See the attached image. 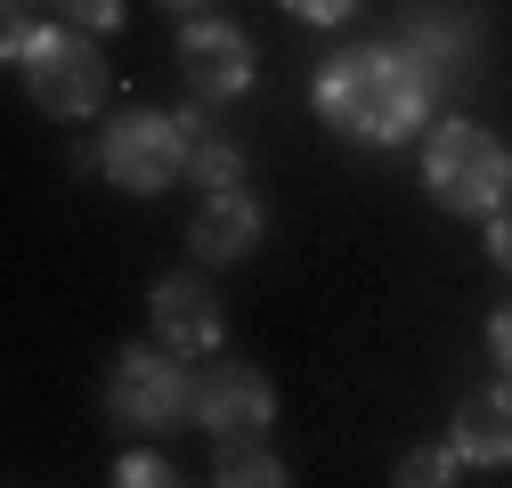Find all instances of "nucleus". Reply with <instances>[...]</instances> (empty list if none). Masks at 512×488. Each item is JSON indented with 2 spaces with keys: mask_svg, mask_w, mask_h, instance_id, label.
<instances>
[{
  "mask_svg": "<svg viewBox=\"0 0 512 488\" xmlns=\"http://www.w3.org/2000/svg\"><path fill=\"white\" fill-rule=\"evenodd\" d=\"M147 318H155V342H171L179 358H204L220 342V301L204 277H163L155 301H147Z\"/></svg>",
  "mask_w": 512,
  "mask_h": 488,
  "instance_id": "6e6552de",
  "label": "nucleus"
},
{
  "mask_svg": "<svg viewBox=\"0 0 512 488\" xmlns=\"http://www.w3.org/2000/svg\"><path fill=\"white\" fill-rule=\"evenodd\" d=\"M488 261H496V269H512V196L488 212Z\"/></svg>",
  "mask_w": 512,
  "mask_h": 488,
  "instance_id": "f3484780",
  "label": "nucleus"
},
{
  "mask_svg": "<svg viewBox=\"0 0 512 488\" xmlns=\"http://www.w3.org/2000/svg\"><path fill=\"white\" fill-rule=\"evenodd\" d=\"M456 448H464V464H512V375L488 383L480 399H464Z\"/></svg>",
  "mask_w": 512,
  "mask_h": 488,
  "instance_id": "9d476101",
  "label": "nucleus"
},
{
  "mask_svg": "<svg viewBox=\"0 0 512 488\" xmlns=\"http://www.w3.org/2000/svg\"><path fill=\"white\" fill-rule=\"evenodd\" d=\"M252 244H261V204H252L244 188H212L204 212L187 220V253L212 261V269H220V261H244Z\"/></svg>",
  "mask_w": 512,
  "mask_h": 488,
  "instance_id": "1a4fd4ad",
  "label": "nucleus"
},
{
  "mask_svg": "<svg viewBox=\"0 0 512 488\" xmlns=\"http://www.w3.org/2000/svg\"><path fill=\"white\" fill-rule=\"evenodd\" d=\"M179 66L204 98H244L252 90V41L236 25H220V17H196L179 33Z\"/></svg>",
  "mask_w": 512,
  "mask_h": 488,
  "instance_id": "0eeeda50",
  "label": "nucleus"
},
{
  "mask_svg": "<svg viewBox=\"0 0 512 488\" xmlns=\"http://www.w3.org/2000/svg\"><path fill=\"white\" fill-rule=\"evenodd\" d=\"M456 464H464V448L447 440V448H415L391 480H399V488H447V480H456Z\"/></svg>",
  "mask_w": 512,
  "mask_h": 488,
  "instance_id": "4468645a",
  "label": "nucleus"
},
{
  "mask_svg": "<svg viewBox=\"0 0 512 488\" xmlns=\"http://www.w3.org/2000/svg\"><path fill=\"white\" fill-rule=\"evenodd\" d=\"M269 415H277V391H269L261 366L220 358V366L196 375V423H204V432H261Z\"/></svg>",
  "mask_w": 512,
  "mask_h": 488,
  "instance_id": "423d86ee",
  "label": "nucleus"
},
{
  "mask_svg": "<svg viewBox=\"0 0 512 488\" xmlns=\"http://www.w3.org/2000/svg\"><path fill=\"white\" fill-rule=\"evenodd\" d=\"M106 391H114V415L139 423V432H163V423L196 415V375H179L171 350H122Z\"/></svg>",
  "mask_w": 512,
  "mask_h": 488,
  "instance_id": "39448f33",
  "label": "nucleus"
},
{
  "mask_svg": "<svg viewBox=\"0 0 512 488\" xmlns=\"http://www.w3.org/2000/svg\"><path fill=\"white\" fill-rule=\"evenodd\" d=\"M163 9H204V0H163Z\"/></svg>",
  "mask_w": 512,
  "mask_h": 488,
  "instance_id": "412c9836",
  "label": "nucleus"
},
{
  "mask_svg": "<svg viewBox=\"0 0 512 488\" xmlns=\"http://www.w3.org/2000/svg\"><path fill=\"white\" fill-rule=\"evenodd\" d=\"M285 9H293L301 25H342V17L358 9V0H285Z\"/></svg>",
  "mask_w": 512,
  "mask_h": 488,
  "instance_id": "a211bd4d",
  "label": "nucleus"
},
{
  "mask_svg": "<svg viewBox=\"0 0 512 488\" xmlns=\"http://www.w3.org/2000/svg\"><path fill=\"white\" fill-rule=\"evenodd\" d=\"M98 171L114 179L122 196H163L171 179H187V131H179V114H155V106L114 114V131L98 139Z\"/></svg>",
  "mask_w": 512,
  "mask_h": 488,
  "instance_id": "20e7f679",
  "label": "nucleus"
},
{
  "mask_svg": "<svg viewBox=\"0 0 512 488\" xmlns=\"http://www.w3.org/2000/svg\"><path fill=\"white\" fill-rule=\"evenodd\" d=\"M187 179H196L204 196H212V188H236V179H244V147L220 139V131H204L196 147H187Z\"/></svg>",
  "mask_w": 512,
  "mask_h": 488,
  "instance_id": "ddd939ff",
  "label": "nucleus"
},
{
  "mask_svg": "<svg viewBox=\"0 0 512 488\" xmlns=\"http://www.w3.org/2000/svg\"><path fill=\"white\" fill-rule=\"evenodd\" d=\"M488 342H496V358H504V375H512V310H496V318H488Z\"/></svg>",
  "mask_w": 512,
  "mask_h": 488,
  "instance_id": "6ab92c4d",
  "label": "nucleus"
},
{
  "mask_svg": "<svg viewBox=\"0 0 512 488\" xmlns=\"http://www.w3.org/2000/svg\"><path fill=\"white\" fill-rule=\"evenodd\" d=\"M399 49L415 57V74H423L431 90H447V82L464 74V57H472V33H464L456 17H415V33H407Z\"/></svg>",
  "mask_w": 512,
  "mask_h": 488,
  "instance_id": "9b49d317",
  "label": "nucleus"
},
{
  "mask_svg": "<svg viewBox=\"0 0 512 488\" xmlns=\"http://www.w3.org/2000/svg\"><path fill=\"white\" fill-rule=\"evenodd\" d=\"M220 488H277L285 480V464L252 440V432H220V472H212Z\"/></svg>",
  "mask_w": 512,
  "mask_h": 488,
  "instance_id": "f8f14e48",
  "label": "nucleus"
},
{
  "mask_svg": "<svg viewBox=\"0 0 512 488\" xmlns=\"http://www.w3.org/2000/svg\"><path fill=\"white\" fill-rule=\"evenodd\" d=\"M25 9H33V0H9V17H25ZM49 9H57V0H49Z\"/></svg>",
  "mask_w": 512,
  "mask_h": 488,
  "instance_id": "aec40b11",
  "label": "nucleus"
},
{
  "mask_svg": "<svg viewBox=\"0 0 512 488\" xmlns=\"http://www.w3.org/2000/svg\"><path fill=\"white\" fill-rule=\"evenodd\" d=\"M423 179H431V196L447 212L488 220L512 196V155H504V139L488 131V122H439V131L423 139Z\"/></svg>",
  "mask_w": 512,
  "mask_h": 488,
  "instance_id": "7ed1b4c3",
  "label": "nucleus"
},
{
  "mask_svg": "<svg viewBox=\"0 0 512 488\" xmlns=\"http://www.w3.org/2000/svg\"><path fill=\"white\" fill-rule=\"evenodd\" d=\"M49 17H74L82 33H114V25H122V0H57Z\"/></svg>",
  "mask_w": 512,
  "mask_h": 488,
  "instance_id": "2eb2a0df",
  "label": "nucleus"
},
{
  "mask_svg": "<svg viewBox=\"0 0 512 488\" xmlns=\"http://www.w3.org/2000/svg\"><path fill=\"white\" fill-rule=\"evenodd\" d=\"M431 106V82L415 74V57L399 41H358V49H334L317 66V114L334 122L342 139H366V147H391L407 139Z\"/></svg>",
  "mask_w": 512,
  "mask_h": 488,
  "instance_id": "f257e3e1",
  "label": "nucleus"
},
{
  "mask_svg": "<svg viewBox=\"0 0 512 488\" xmlns=\"http://www.w3.org/2000/svg\"><path fill=\"white\" fill-rule=\"evenodd\" d=\"M0 49H9V66L25 74V90H33L41 114L82 122V114L106 106V57H98V41H82V33H66V25L9 17V41H0Z\"/></svg>",
  "mask_w": 512,
  "mask_h": 488,
  "instance_id": "f03ea898",
  "label": "nucleus"
},
{
  "mask_svg": "<svg viewBox=\"0 0 512 488\" xmlns=\"http://www.w3.org/2000/svg\"><path fill=\"white\" fill-rule=\"evenodd\" d=\"M163 480H171V464H163V456H147V448L114 464V488H163Z\"/></svg>",
  "mask_w": 512,
  "mask_h": 488,
  "instance_id": "dca6fc26",
  "label": "nucleus"
}]
</instances>
